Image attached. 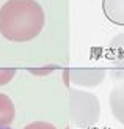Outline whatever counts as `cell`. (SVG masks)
I'll list each match as a JSON object with an SVG mask.
<instances>
[{
  "label": "cell",
  "instance_id": "obj_1",
  "mask_svg": "<svg viewBox=\"0 0 124 129\" xmlns=\"http://www.w3.org/2000/svg\"><path fill=\"white\" fill-rule=\"evenodd\" d=\"M44 24V10L36 0H8L0 8V33L11 43L35 40Z\"/></svg>",
  "mask_w": 124,
  "mask_h": 129
},
{
  "label": "cell",
  "instance_id": "obj_2",
  "mask_svg": "<svg viewBox=\"0 0 124 129\" xmlns=\"http://www.w3.org/2000/svg\"><path fill=\"white\" fill-rule=\"evenodd\" d=\"M69 118L77 127L88 129L101 118V102L97 96L79 88L69 90Z\"/></svg>",
  "mask_w": 124,
  "mask_h": 129
},
{
  "label": "cell",
  "instance_id": "obj_3",
  "mask_svg": "<svg viewBox=\"0 0 124 129\" xmlns=\"http://www.w3.org/2000/svg\"><path fill=\"white\" fill-rule=\"evenodd\" d=\"M105 69L101 68H72L68 69V77L71 83L77 87H97L105 79Z\"/></svg>",
  "mask_w": 124,
  "mask_h": 129
},
{
  "label": "cell",
  "instance_id": "obj_4",
  "mask_svg": "<svg viewBox=\"0 0 124 129\" xmlns=\"http://www.w3.org/2000/svg\"><path fill=\"white\" fill-rule=\"evenodd\" d=\"M108 104H110V110L115 120L124 126V83L116 85L108 96Z\"/></svg>",
  "mask_w": 124,
  "mask_h": 129
},
{
  "label": "cell",
  "instance_id": "obj_5",
  "mask_svg": "<svg viewBox=\"0 0 124 129\" xmlns=\"http://www.w3.org/2000/svg\"><path fill=\"white\" fill-rule=\"evenodd\" d=\"M102 11L112 24L124 27V0H102Z\"/></svg>",
  "mask_w": 124,
  "mask_h": 129
},
{
  "label": "cell",
  "instance_id": "obj_6",
  "mask_svg": "<svg viewBox=\"0 0 124 129\" xmlns=\"http://www.w3.org/2000/svg\"><path fill=\"white\" fill-rule=\"evenodd\" d=\"M108 58L116 66L124 68V33L113 36L108 43Z\"/></svg>",
  "mask_w": 124,
  "mask_h": 129
},
{
  "label": "cell",
  "instance_id": "obj_7",
  "mask_svg": "<svg viewBox=\"0 0 124 129\" xmlns=\"http://www.w3.org/2000/svg\"><path fill=\"white\" fill-rule=\"evenodd\" d=\"M14 102L8 94L0 93V126H10L14 120Z\"/></svg>",
  "mask_w": 124,
  "mask_h": 129
},
{
  "label": "cell",
  "instance_id": "obj_8",
  "mask_svg": "<svg viewBox=\"0 0 124 129\" xmlns=\"http://www.w3.org/2000/svg\"><path fill=\"white\" fill-rule=\"evenodd\" d=\"M14 76H16V69H13V68H0V87L10 83Z\"/></svg>",
  "mask_w": 124,
  "mask_h": 129
},
{
  "label": "cell",
  "instance_id": "obj_9",
  "mask_svg": "<svg viewBox=\"0 0 124 129\" xmlns=\"http://www.w3.org/2000/svg\"><path fill=\"white\" fill-rule=\"evenodd\" d=\"M24 129H57V127L49 121H33V123L27 124Z\"/></svg>",
  "mask_w": 124,
  "mask_h": 129
},
{
  "label": "cell",
  "instance_id": "obj_10",
  "mask_svg": "<svg viewBox=\"0 0 124 129\" xmlns=\"http://www.w3.org/2000/svg\"><path fill=\"white\" fill-rule=\"evenodd\" d=\"M0 129H11L10 126H0Z\"/></svg>",
  "mask_w": 124,
  "mask_h": 129
}]
</instances>
